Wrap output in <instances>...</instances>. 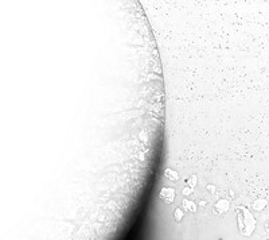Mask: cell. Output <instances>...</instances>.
<instances>
[{"mask_svg":"<svg viewBox=\"0 0 269 240\" xmlns=\"http://www.w3.org/2000/svg\"><path fill=\"white\" fill-rule=\"evenodd\" d=\"M174 217H175V220L176 221H180L182 218H183V210L182 209H175V212H174Z\"/></svg>","mask_w":269,"mask_h":240,"instance_id":"6","label":"cell"},{"mask_svg":"<svg viewBox=\"0 0 269 240\" xmlns=\"http://www.w3.org/2000/svg\"><path fill=\"white\" fill-rule=\"evenodd\" d=\"M164 175H166L168 179H171V181H178V179H179L178 173H176V171H174V170H171V169H166V170H164Z\"/></svg>","mask_w":269,"mask_h":240,"instance_id":"4","label":"cell"},{"mask_svg":"<svg viewBox=\"0 0 269 240\" xmlns=\"http://www.w3.org/2000/svg\"><path fill=\"white\" fill-rule=\"evenodd\" d=\"M265 204H266V202H265L264 200H257L256 202L253 204V208L256 209V210H261V209L265 206Z\"/></svg>","mask_w":269,"mask_h":240,"instance_id":"5","label":"cell"},{"mask_svg":"<svg viewBox=\"0 0 269 240\" xmlns=\"http://www.w3.org/2000/svg\"><path fill=\"white\" fill-rule=\"evenodd\" d=\"M193 190H194V189H191V187L186 186V187H183V190H182V193H183L184 196H190V194L193 193Z\"/></svg>","mask_w":269,"mask_h":240,"instance_id":"8","label":"cell"},{"mask_svg":"<svg viewBox=\"0 0 269 240\" xmlns=\"http://www.w3.org/2000/svg\"><path fill=\"white\" fill-rule=\"evenodd\" d=\"M229 201L227 200H221V201H218L217 202V205H215V208H217V210H215V213H223V212H226L227 209H229Z\"/></svg>","mask_w":269,"mask_h":240,"instance_id":"2","label":"cell"},{"mask_svg":"<svg viewBox=\"0 0 269 240\" xmlns=\"http://www.w3.org/2000/svg\"><path fill=\"white\" fill-rule=\"evenodd\" d=\"M182 205H183V208H184V210H187V212H193V213H195L197 212V205L194 204V202H191V201H189L187 198H184L183 200V202H182Z\"/></svg>","mask_w":269,"mask_h":240,"instance_id":"3","label":"cell"},{"mask_svg":"<svg viewBox=\"0 0 269 240\" xmlns=\"http://www.w3.org/2000/svg\"><path fill=\"white\" fill-rule=\"evenodd\" d=\"M159 197L166 202V204H171L172 201H174V198H175V190H174L172 187H163V189L160 190Z\"/></svg>","mask_w":269,"mask_h":240,"instance_id":"1","label":"cell"},{"mask_svg":"<svg viewBox=\"0 0 269 240\" xmlns=\"http://www.w3.org/2000/svg\"><path fill=\"white\" fill-rule=\"evenodd\" d=\"M207 191L214 193V191H215V186H214V185H209V186H207Z\"/></svg>","mask_w":269,"mask_h":240,"instance_id":"9","label":"cell"},{"mask_svg":"<svg viewBox=\"0 0 269 240\" xmlns=\"http://www.w3.org/2000/svg\"><path fill=\"white\" fill-rule=\"evenodd\" d=\"M195 185H197V177H195V175H191V178L189 179V187L194 189Z\"/></svg>","mask_w":269,"mask_h":240,"instance_id":"7","label":"cell"}]
</instances>
